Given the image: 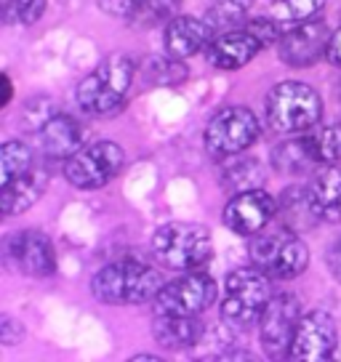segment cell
Wrapping results in <instances>:
<instances>
[{"label":"cell","instance_id":"cell-1","mask_svg":"<svg viewBox=\"0 0 341 362\" xmlns=\"http://www.w3.org/2000/svg\"><path fill=\"white\" fill-rule=\"evenodd\" d=\"M163 277L155 267L139 259H120L107 264L93 274L91 293L102 304H147L155 301V296L163 288Z\"/></svg>","mask_w":341,"mask_h":362},{"label":"cell","instance_id":"cell-2","mask_svg":"<svg viewBox=\"0 0 341 362\" xmlns=\"http://www.w3.org/2000/svg\"><path fill=\"white\" fill-rule=\"evenodd\" d=\"M134 72L137 64L134 59H128L125 54H112L107 57L96 69H91L86 78L78 83L75 88V99L78 107L88 115H115L128 99V90L134 83Z\"/></svg>","mask_w":341,"mask_h":362},{"label":"cell","instance_id":"cell-3","mask_svg":"<svg viewBox=\"0 0 341 362\" xmlns=\"http://www.w3.org/2000/svg\"><path fill=\"white\" fill-rule=\"evenodd\" d=\"M270 274H264L259 267H240L229 272L224 283V304H221V320L232 328H253L259 325L264 309L272 301V285Z\"/></svg>","mask_w":341,"mask_h":362},{"label":"cell","instance_id":"cell-4","mask_svg":"<svg viewBox=\"0 0 341 362\" xmlns=\"http://www.w3.org/2000/svg\"><path fill=\"white\" fill-rule=\"evenodd\" d=\"M214 253L211 235L200 224L170 221L163 224L152 238V256L158 264L173 272H192L208 264Z\"/></svg>","mask_w":341,"mask_h":362},{"label":"cell","instance_id":"cell-5","mask_svg":"<svg viewBox=\"0 0 341 362\" xmlns=\"http://www.w3.org/2000/svg\"><path fill=\"white\" fill-rule=\"evenodd\" d=\"M323 117L320 93L301 80L277 83L267 96V120L277 134H301Z\"/></svg>","mask_w":341,"mask_h":362},{"label":"cell","instance_id":"cell-6","mask_svg":"<svg viewBox=\"0 0 341 362\" xmlns=\"http://www.w3.org/2000/svg\"><path fill=\"white\" fill-rule=\"evenodd\" d=\"M248 253L253 267H259L272 280H294L309 264V250L304 240L288 226L264 229L259 235H253Z\"/></svg>","mask_w":341,"mask_h":362},{"label":"cell","instance_id":"cell-7","mask_svg":"<svg viewBox=\"0 0 341 362\" xmlns=\"http://www.w3.org/2000/svg\"><path fill=\"white\" fill-rule=\"evenodd\" d=\"M259 134H262V125H259L256 115L250 110H245V107H224L208 120L203 139L211 158L227 160L238 158L240 152H245L250 144H256Z\"/></svg>","mask_w":341,"mask_h":362},{"label":"cell","instance_id":"cell-8","mask_svg":"<svg viewBox=\"0 0 341 362\" xmlns=\"http://www.w3.org/2000/svg\"><path fill=\"white\" fill-rule=\"evenodd\" d=\"M123 163L125 152L115 141H96L64 163V179L75 189H102L104 184H110L120 173Z\"/></svg>","mask_w":341,"mask_h":362},{"label":"cell","instance_id":"cell-9","mask_svg":"<svg viewBox=\"0 0 341 362\" xmlns=\"http://www.w3.org/2000/svg\"><path fill=\"white\" fill-rule=\"evenodd\" d=\"M216 301V280L203 272H187L155 296V315H200Z\"/></svg>","mask_w":341,"mask_h":362},{"label":"cell","instance_id":"cell-10","mask_svg":"<svg viewBox=\"0 0 341 362\" xmlns=\"http://www.w3.org/2000/svg\"><path fill=\"white\" fill-rule=\"evenodd\" d=\"M3 261L27 277H51L57 272L54 243L37 229H22L3 240Z\"/></svg>","mask_w":341,"mask_h":362},{"label":"cell","instance_id":"cell-11","mask_svg":"<svg viewBox=\"0 0 341 362\" xmlns=\"http://www.w3.org/2000/svg\"><path fill=\"white\" fill-rule=\"evenodd\" d=\"M301 317H304L301 315V301L294 293L272 296V301L259 320V339H262V349L267 351V357L280 360L285 354H291Z\"/></svg>","mask_w":341,"mask_h":362},{"label":"cell","instance_id":"cell-12","mask_svg":"<svg viewBox=\"0 0 341 362\" xmlns=\"http://www.w3.org/2000/svg\"><path fill=\"white\" fill-rule=\"evenodd\" d=\"M330 37L333 33L318 19L288 22L283 24V35L277 40V54L288 67H309L328 54Z\"/></svg>","mask_w":341,"mask_h":362},{"label":"cell","instance_id":"cell-13","mask_svg":"<svg viewBox=\"0 0 341 362\" xmlns=\"http://www.w3.org/2000/svg\"><path fill=\"white\" fill-rule=\"evenodd\" d=\"M339 344V328L336 320L328 312H307L299 320V328L294 336V346H291V357L304 362H323L330 360Z\"/></svg>","mask_w":341,"mask_h":362},{"label":"cell","instance_id":"cell-14","mask_svg":"<svg viewBox=\"0 0 341 362\" xmlns=\"http://www.w3.org/2000/svg\"><path fill=\"white\" fill-rule=\"evenodd\" d=\"M274 214H277V200L259 187H253V189H243L229 200L224 208V224L235 235L253 238L267 229Z\"/></svg>","mask_w":341,"mask_h":362},{"label":"cell","instance_id":"cell-15","mask_svg":"<svg viewBox=\"0 0 341 362\" xmlns=\"http://www.w3.org/2000/svg\"><path fill=\"white\" fill-rule=\"evenodd\" d=\"M37 147L48 160L67 163L86 147V128L64 112H54L46 123L37 128Z\"/></svg>","mask_w":341,"mask_h":362},{"label":"cell","instance_id":"cell-16","mask_svg":"<svg viewBox=\"0 0 341 362\" xmlns=\"http://www.w3.org/2000/svg\"><path fill=\"white\" fill-rule=\"evenodd\" d=\"M307 205L312 218L341 224V165L330 163L312 176L307 187Z\"/></svg>","mask_w":341,"mask_h":362},{"label":"cell","instance_id":"cell-17","mask_svg":"<svg viewBox=\"0 0 341 362\" xmlns=\"http://www.w3.org/2000/svg\"><path fill=\"white\" fill-rule=\"evenodd\" d=\"M214 27L208 24V19H195V16H173L166 24V33H163V45H166V54L176 59H187L200 54L203 48L211 45L214 40Z\"/></svg>","mask_w":341,"mask_h":362},{"label":"cell","instance_id":"cell-18","mask_svg":"<svg viewBox=\"0 0 341 362\" xmlns=\"http://www.w3.org/2000/svg\"><path fill=\"white\" fill-rule=\"evenodd\" d=\"M264 48V43L250 30H229L211 40L208 45V64L216 69H240Z\"/></svg>","mask_w":341,"mask_h":362},{"label":"cell","instance_id":"cell-19","mask_svg":"<svg viewBox=\"0 0 341 362\" xmlns=\"http://www.w3.org/2000/svg\"><path fill=\"white\" fill-rule=\"evenodd\" d=\"M48 176L43 170H27L22 176H16L13 181L0 187V214L3 216H16L30 211L40 194L46 192Z\"/></svg>","mask_w":341,"mask_h":362},{"label":"cell","instance_id":"cell-20","mask_svg":"<svg viewBox=\"0 0 341 362\" xmlns=\"http://www.w3.org/2000/svg\"><path fill=\"white\" fill-rule=\"evenodd\" d=\"M155 341L173 351L192 349L203 336V325L197 315H155Z\"/></svg>","mask_w":341,"mask_h":362},{"label":"cell","instance_id":"cell-21","mask_svg":"<svg viewBox=\"0 0 341 362\" xmlns=\"http://www.w3.org/2000/svg\"><path fill=\"white\" fill-rule=\"evenodd\" d=\"M272 163L280 173H288V176H299V173H307V170L318 168L320 163V152L318 144H315V136H299V139H291V141H283L280 147L272 152Z\"/></svg>","mask_w":341,"mask_h":362},{"label":"cell","instance_id":"cell-22","mask_svg":"<svg viewBox=\"0 0 341 362\" xmlns=\"http://www.w3.org/2000/svg\"><path fill=\"white\" fill-rule=\"evenodd\" d=\"M179 8H182V0H134L128 22L134 27H158V24H168Z\"/></svg>","mask_w":341,"mask_h":362},{"label":"cell","instance_id":"cell-23","mask_svg":"<svg viewBox=\"0 0 341 362\" xmlns=\"http://www.w3.org/2000/svg\"><path fill=\"white\" fill-rule=\"evenodd\" d=\"M33 170V152L22 141H6L0 147V184H8L16 176Z\"/></svg>","mask_w":341,"mask_h":362},{"label":"cell","instance_id":"cell-24","mask_svg":"<svg viewBox=\"0 0 341 362\" xmlns=\"http://www.w3.org/2000/svg\"><path fill=\"white\" fill-rule=\"evenodd\" d=\"M48 0H6L3 3V24L6 27H27L46 13Z\"/></svg>","mask_w":341,"mask_h":362},{"label":"cell","instance_id":"cell-25","mask_svg":"<svg viewBox=\"0 0 341 362\" xmlns=\"http://www.w3.org/2000/svg\"><path fill=\"white\" fill-rule=\"evenodd\" d=\"M187 78V67L176 57H155L147 62V80L155 86H176Z\"/></svg>","mask_w":341,"mask_h":362},{"label":"cell","instance_id":"cell-26","mask_svg":"<svg viewBox=\"0 0 341 362\" xmlns=\"http://www.w3.org/2000/svg\"><path fill=\"white\" fill-rule=\"evenodd\" d=\"M325 0H274V11L283 22H304L315 19L323 11Z\"/></svg>","mask_w":341,"mask_h":362},{"label":"cell","instance_id":"cell-27","mask_svg":"<svg viewBox=\"0 0 341 362\" xmlns=\"http://www.w3.org/2000/svg\"><path fill=\"white\" fill-rule=\"evenodd\" d=\"M315 144H318L320 160L330 165V163H341V123H333L315 134Z\"/></svg>","mask_w":341,"mask_h":362},{"label":"cell","instance_id":"cell-28","mask_svg":"<svg viewBox=\"0 0 341 362\" xmlns=\"http://www.w3.org/2000/svg\"><path fill=\"white\" fill-rule=\"evenodd\" d=\"M245 30H250L264 45H277L280 35H283V22H274V19H253V22L245 24Z\"/></svg>","mask_w":341,"mask_h":362},{"label":"cell","instance_id":"cell-29","mask_svg":"<svg viewBox=\"0 0 341 362\" xmlns=\"http://www.w3.org/2000/svg\"><path fill=\"white\" fill-rule=\"evenodd\" d=\"M24 336V330L19 322H13L8 315H3L0 317V344L3 346H13V344H19Z\"/></svg>","mask_w":341,"mask_h":362},{"label":"cell","instance_id":"cell-30","mask_svg":"<svg viewBox=\"0 0 341 362\" xmlns=\"http://www.w3.org/2000/svg\"><path fill=\"white\" fill-rule=\"evenodd\" d=\"M328 269H330V274L341 283V238L336 240L328 250Z\"/></svg>","mask_w":341,"mask_h":362},{"label":"cell","instance_id":"cell-31","mask_svg":"<svg viewBox=\"0 0 341 362\" xmlns=\"http://www.w3.org/2000/svg\"><path fill=\"white\" fill-rule=\"evenodd\" d=\"M325 59H328L333 67L341 69V27L333 33V37H330V45H328V54H325Z\"/></svg>","mask_w":341,"mask_h":362},{"label":"cell","instance_id":"cell-32","mask_svg":"<svg viewBox=\"0 0 341 362\" xmlns=\"http://www.w3.org/2000/svg\"><path fill=\"white\" fill-rule=\"evenodd\" d=\"M131 360H152V362H158L160 357H158V354H134Z\"/></svg>","mask_w":341,"mask_h":362}]
</instances>
